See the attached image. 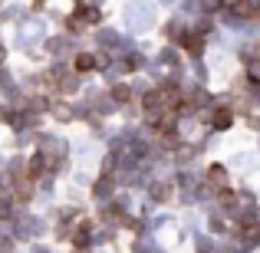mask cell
<instances>
[{
  "label": "cell",
  "instance_id": "6da1fadb",
  "mask_svg": "<svg viewBox=\"0 0 260 253\" xmlns=\"http://www.w3.org/2000/svg\"><path fill=\"white\" fill-rule=\"evenodd\" d=\"M208 181H211V184H221V188H224V184H228V171H224L221 165H214V168L208 171Z\"/></svg>",
  "mask_w": 260,
  "mask_h": 253
},
{
  "label": "cell",
  "instance_id": "7a4b0ae2",
  "mask_svg": "<svg viewBox=\"0 0 260 253\" xmlns=\"http://www.w3.org/2000/svg\"><path fill=\"white\" fill-rule=\"evenodd\" d=\"M231 122H234V115H231L228 109H217V115H214V128H231Z\"/></svg>",
  "mask_w": 260,
  "mask_h": 253
},
{
  "label": "cell",
  "instance_id": "3957f363",
  "mask_svg": "<svg viewBox=\"0 0 260 253\" xmlns=\"http://www.w3.org/2000/svg\"><path fill=\"white\" fill-rule=\"evenodd\" d=\"M76 69H79V73H89V69H95V59L89 56V53H83V56H76Z\"/></svg>",
  "mask_w": 260,
  "mask_h": 253
},
{
  "label": "cell",
  "instance_id": "277c9868",
  "mask_svg": "<svg viewBox=\"0 0 260 253\" xmlns=\"http://www.w3.org/2000/svg\"><path fill=\"white\" fill-rule=\"evenodd\" d=\"M234 13H237V17H254V7H250L247 0H237V4H234Z\"/></svg>",
  "mask_w": 260,
  "mask_h": 253
},
{
  "label": "cell",
  "instance_id": "5b68a950",
  "mask_svg": "<svg viewBox=\"0 0 260 253\" xmlns=\"http://www.w3.org/2000/svg\"><path fill=\"white\" fill-rule=\"evenodd\" d=\"M112 95H115V102H128V86H115Z\"/></svg>",
  "mask_w": 260,
  "mask_h": 253
}]
</instances>
